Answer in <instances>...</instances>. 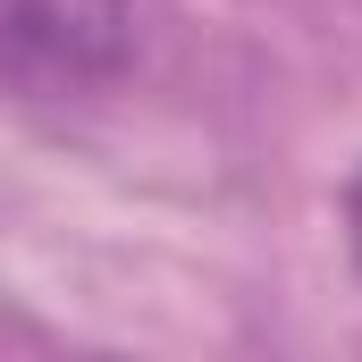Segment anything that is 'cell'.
<instances>
[{
  "label": "cell",
  "mask_w": 362,
  "mask_h": 362,
  "mask_svg": "<svg viewBox=\"0 0 362 362\" xmlns=\"http://www.w3.org/2000/svg\"><path fill=\"white\" fill-rule=\"evenodd\" d=\"M135 59L127 0H0V85L34 101L101 93Z\"/></svg>",
  "instance_id": "6da1fadb"
},
{
  "label": "cell",
  "mask_w": 362,
  "mask_h": 362,
  "mask_svg": "<svg viewBox=\"0 0 362 362\" xmlns=\"http://www.w3.org/2000/svg\"><path fill=\"white\" fill-rule=\"evenodd\" d=\"M346 245H354V270H362V169H354V185H346Z\"/></svg>",
  "instance_id": "7a4b0ae2"
}]
</instances>
